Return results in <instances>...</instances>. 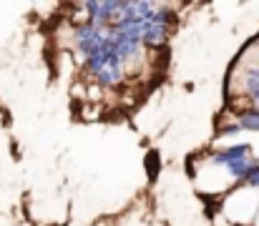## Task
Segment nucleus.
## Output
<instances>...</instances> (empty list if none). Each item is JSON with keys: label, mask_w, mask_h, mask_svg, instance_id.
I'll return each mask as SVG.
<instances>
[{"label": "nucleus", "mask_w": 259, "mask_h": 226, "mask_svg": "<svg viewBox=\"0 0 259 226\" xmlns=\"http://www.w3.org/2000/svg\"><path fill=\"white\" fill-rule=\"evenodd\" d=\"M194 186L204 196H217V194H224L227 189L234 186V173L222 161L204 158L194 166Z\"/></svg>", "instance_id": "1"}, {"label": "nucleus", "mask_w": 259, "mask_h": 226, "mask_svg": "<svg viewBox=\"0 0 259 226\" xmlns=\"http://www.w3.org/2000/svg\"><path fill=\"white\" fill-rule=\"evenodd\" d=\"M257 211H259V189H254V186H239L222 204V219L229 221L232 226L252 224Z\"/></svg>", "instance_id": "2"}]
</instances>
